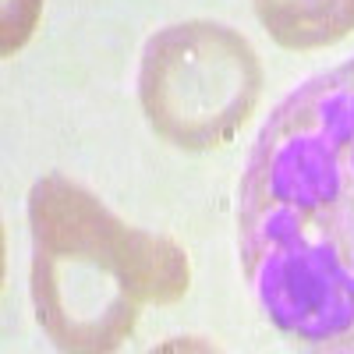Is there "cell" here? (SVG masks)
Masks as SVG:
<instances>
[{"label":"cell","instance_id":"cell-1","mask_svg":"<svg viewBox=\"0 0 354 354\" xmlns=\"http://www.w3.org/2000/svg\"><path fill=\"white\" fill-rule=\"evenodd\" d=\"M238 252L290 344L354 354V57L262 124L238 188Z\"/></svg>","mask_w":354,"mask_h":354},{"label":"cell","instance_id":"cell-3","mask_svg":"<svg viewBox=\"0 0 354 354\" xmlns=\"http://www.w3.org/2000/svg\"><path fill=\"white\" fill-rule=\"evenodd\" d=\"M262 96V64L245 36L220 21L167 25L145 43L138 100L149 128L177 149L234 138Z\"/></svg>","mask_w":354,"mask_h":354},{"label":"cell","instance_id":"cell-5","mask_svg":"<svg viewBox=\"0 0 354 354\" xmlns=\"http://www.w3.org/2000/svg\"><path fill=\"white\" fill-rule=\"evenodd\" d=\"M39 8L43 0H4V57H11L36 28V18H39Z\"/></svg>","mask_w":354,"mask_h":354},{"label":"cell","instance_id":"cell-2","mask_svg":"<svg viewBox=\"0 0 354 354\" xmlns=\"http://www.w3.org/2000/svg\"><path fill=\"white\" fill-rule=\"evenodd\" d=\"M28 223L36 319L61 351H117L145 305H174L188 290L181 248L117 220L64 174L32 185Z\"/></svg>","mask_w":354,"mask_h":354},{"label":"cell","instance_id":"cell-4","mask_svg":"<svg viewBox=\"0 0 354 354\" xmlns=\"http://www.w3.org/2000/svg\"><path fill=\"white\" fill-rule=\"evenodd\" d=\"M255 15L287 50H322L354 32V0H255Z\"/></svg>","mask_w":354,"mask_h":354}]
</instances>
